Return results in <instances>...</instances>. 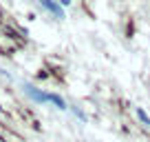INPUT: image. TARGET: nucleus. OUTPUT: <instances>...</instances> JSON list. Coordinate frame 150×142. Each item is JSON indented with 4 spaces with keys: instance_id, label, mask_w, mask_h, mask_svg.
<instances>
[{
    "instance_id": "nucleus-6",
    "label": "nucleus",
    "mask_w": 150,
    "mask_h": 142,
    "mask_svg": "<svg viewBox=\"0 0 150 142\" xmlns=\"http://www.w3.org/2000/svg\"><path fill=\"white\" fill-rule=\"evenodd\" d=\"M57 2H60V5L64 7V9H69V7L73 5V0H57Z\"/></svg>"
},
{
    "instance_id": "nucleus-3",
    "label": "nucleus",
    "mask_w": 150,
    "mask_h": 142,
    "mask_svg": "<svg viewBox=\"0 0 150 142\" xmlns=\"http://www.w3.org/2000/svg\"><path fill=\"white\" fill-rule=\"evenodd\" d=\"M49 104H53V107H55V109H60V111H66V109H69V102H66L60 93H55V91H49Z\"/></svg>"
},
{
    "instance_id": "nucleus-5",
    "label": "nucleus",
    "mask_w": 150,
    "mask_h": 142,
    "mask_svg": "<svg viewBox=\"0 0 150 142\" xmlns=\"http://www.w3.org/2000/svg\"><path fill=\"white\" fill-rule=\"evenodd\" d=\"M71 109V113L75 115V118L80 120V122H88V115H86V111L82 109V107H77V104H73V107H69Z\"/></svg>"
},
{
    "instance_id": "nucleus-1",
    "label": "nucleus",
    "mask_w": 150,
    "mask_h": 142,
    "mask_svg": "<svg viewBox=\"0 0 150 142\" xmlns=\"http://www.w3.org/2000/svg\"><path fill=\"white\" fill-rule=\"evenodd\" d=\"M22 91H24V95H27L31 102H35V104H49V91H44V89H40V87L31 85V82H22Z\"/></svg>"
},
{
    "instance_id": "nucleus-4",
    "label": "nucleus",
    "mask_w": 150,
    "mask_h": 142,
    "mask_svg": "<svg viewBox=\"0 0 150 142\" xmlns=\"http://www.w3.org/2000/svg\"><path fill=\"white\" fill-rule=\"evenodd\" d=\"M135 115H137V120H139L144 127H150V115H148V111H146L144 107H137V109H135Z\"/></svg>"
},
{
    "instance_id": "nucleus-2",
    "label": "nucleus",
    "mask_w": 150,
    "mask_h": 142,
    "mask_svg": "<svg viewBox=\"0 0 150 142\" xmlns=\"http://www.w3.org/2000/svg\"><path fill=\"white\" fill-rule=\"evenodd\" d=\"M38 5L42 7L47 14H51L55 20H64V16H66V9L57 2V0H38Z\"/></svg>"
}]
</instances>
